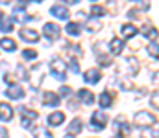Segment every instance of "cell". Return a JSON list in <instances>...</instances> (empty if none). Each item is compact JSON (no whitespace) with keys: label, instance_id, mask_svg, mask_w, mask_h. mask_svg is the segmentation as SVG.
I'll return each mask as SVG.
<instances>
[{"label":"cell","instance_id":"obj_11","mask_svg":"<svg viewBox=\"0 0 159 138\" xmlns=\"http://www.w3.org/2000/svg\"><path fill=\"white\" fill-rule=\"evenodd\" d=\"M78 98L83 101V103H87V105H93V103H94V96H93V92L87 90V89H80L78 90Z\"/></svg>","mask_w":159,"mask_h":138},{"label":"cell","instance_id":"obj_31","mask_svg":"<svg viewBox=\"0 0 159 138\" xmlns=\"http://www.w3.org/2000/svg\"><path fill=\"white\" fill-rule=\"evenodd\" d=\"M63 2H65V4H78L80 0H63Z\"/></svg>","mask_w":159,"mask_h":138},{"label":"cell","instance_id":"obj_33","mask_svg":"<svg viewBox=\"0 0 159 138\" xmlns=\"http://www.w3.org/2000/svg\"><path fill=\"white\" fill-rule=\"evenodd\" d=\"M113 138H122V136H119V135H117V136H113Z\"/></svg>","mask_w":159,"mask_h":138},{"label":"cell","instance_id":"obj_18","mask_svg":"<svg viewBox=\"0 0 159 138\" xmlns=\"http://www.w3.org/2000/svg\"><path fill=\"white\" fill-rule=\"evenodd\" d=\"M122 35H124L126 39H131L133 35H137V28H135L133 24H124V26H122Z\"/></svg>","mask_w":159,"mask_h":138},{"label":"cell","instance_id":"obj_10","mask_svg":"<svg viewBox=\"0 0 159 138\" xmlns=\"http://www.w3.org/2000/svg\"><path fill=\"white\" fill-rule=\"evenodd\" d=\"M13 118V109L7 105V103H0V120H4V122H9Z\"/></svg>","mask_w":159,"mask_h":138},{"label":"cell","instance_id":"obj_15","mask_svg":"<svg viewBox=\"0 0 159 138\" xmlns=\"http://www.w3.org/2000/svg\"><path fill=\"white\" fill-rule=\"evenodd\" d=\"M122 48H124V44H122V41H120L119 37L111 39V43H109V50H111L113 55H119L120 52H122Z\"/></svg>","mask_w":159,"mask_h":138},{"label":"cell","instance_id":"obj_17","mask_svg":"<svg viewBox=\"0 0 159 138\" xmlns=\"http://www.w3.org/2000/svg\"><path fill=\"white\" fill-rule=\"evenodd\" d=\"M34 138H54V135L46 127H35L34 129Z\"/></svg>","mask_w":159,"mask_h":138},{"label":"cell","instance_id":"obj_27","mask_svg":"<svg viewBox=\"0 0 159 138\" xmlns=\"http://www.w3.org/2000/svg\"><path fill=\"white\" fill-rule=\"evenodd\" d=\"M69 66H70V70H72L74 74H78V72H80V65H78V63H76V59H72Z\"/></svg>","mask_w":159,"mask_h":138},{"label":"cell","instance_id":"obj_9","mask_svg":"<svg viewBox=\"0 0 159 138\" xmlns=\"http://www.w3.org/2000/svg\"><path fill=\"white\" fill-rule=\"evenodd\" d=\"M50 13H52L54 17L61 19V20H67V19H69V9L63 7V6H52V7H50Z\"/></svg>","mask_w":159,"mask_h":138},{"label":"cell","instance_id":"obj_26","mask_svg":"<svg viewBox=\"0 0 159 138\" xmlns=\"http://www.w3.org/2000/svg\"><path fill=\"white\" fill-rule=\"evenodd\" d=\"M150 53L154 55V59H157V41L154 39V43L150 44Z\"/></svg>","mask_w":159,"mask_h":138},{"label":"cell","instance_id":"obj_13","mask_svg":"<svg viewBox=\"0 0 159 138\" xmlns=\"http://www.w3.org/2000/svg\"><path fill=\"white\" fill-rule=\"evenodd\" d=\"M0 30H2L4 33H9V31L13 30V22H11V19H7V17L2 15V13H0Z\"/></svg>","mask_w":159,"mask_h":138},{"label":"cell","instance_id":"obj_23","mask_svg":"<svg viewBox=\"0 0 159 138\" xmlns=\"http://www.w3.org/2000/svg\"><path fill=\"white\" fill-rule=\"evenodd\" d=\"M106 7H102V6H91V15L93 17H102V15H106Z\"/></svg>","mask_w":159,"mask_h":138},{"label":"cell","instance_id":"obj_30","mask_svg":"<svg viewBox=\"0 0 159 138\" xmlns=\"http://www.w3.org/2000/svg\"><path fill=\"white\" fill-rule=\"evenodd\" d=\"M154 107H156V109L159 107V98H157V92H154Z\"/></svg>","mask_w":159,"mask_h":138},{"label":"cell","instance_id":"obj_3","mask_svg":"<svg viewBox=\"0 0 159 138\" xmlns=\"http://www.w3.org/2000/svg\"><path fill=\"white\" fill-rule=\"evenodd\" d=\"M107 125V114L104 111H94L93 116H91V129L94 131H100Z\"/></svg>","mask_w":159,"mask_h":138},{"label":"cell","instance_id":"obj_34","mask_svg":"<svg viewBox=\"0 0 159 138\" xmlns=\"http://www.w3.org/2000/svg\"><path fill=\"white\" fill-rule=\"evenodd\" d=\"M34 2H43V0H34Z\"/></svg>","mask_w":159,"mask_h":138},{"label":"cell","instance_id":"obj_2","mask_svg":"<svg viewBox=\"0 0 159 138\" xmlns=\"http://www.w3.org/2000/svg\"><path fill=\"white\" fill-rule=\"evenodd\" d=\"M133 120H135L137 127H150V125H156V122H157V118H156L154 114L146 112V111H141V112H137Z\"/></svg>","mask_w":159,"mask_h":138},{"label":"cell","instance_id":"obj_24","mask_svg":"<svg viewBox=\"0 0 159 138\" xmlns=\"http://www.w3.org/2000/svg\"><path fill=\"white\" fill-rule=\"evenodd\" d=\"M22 57L24 59H35L37 57V52L32 50V48H26V50H22Z\"/></svg>","mask_w":159,"mask_h":138},{"label":"cell","instance_id":"obj_7","mask_svg":"<svg viewBox=\"0 0 159 138\" xmlns=\"http://www.w3.org/2000/svg\"><path fill=\"white\" fill-rule=\"evenodd\" d=\"M6 96L9 99H20V98H24V89L19 87V85H15V83H11L7 87V90H6Z\"/></svg>","mask_w":159,"mask_h":138},{"label":"cell","instance_id":"obj_21","mask_svg":"<svg viewBox=\"0 0 159 138\" xmlns=\"http://www.w3.org/2000/svg\"><path fill=\"white\" fill-rule=\"evenodd\" d=\"M0 46L4 48V50H7V52H13L17 44H15V41L13 39H7V37H4V39H0Z\"/></svg>","mask_w":159,"mask_h":138},{"label":"cell","instance_id":"obj_28","mask_svg":"<svg viewBox=\"0 0 159 138\" xmlns=\"http://www.w3.org/2000/svg\"><path fill=\"white\" fill-rule=\"evenodd\" d=\"M59 92H61V96H70V92L72 90H70V87H61V90Z\"/></svg>","mask_w":159,"mask_h":138},{"label":"cell","instance_id":"obj_35","mask_svg":"<svg viewBox=\"0 0 159 138\" xmlns=\"http://www.w3.org/2000/svg\"><path fill=\"white\" fill-rule=\"evenodd\" d=\"M135 2H137V0H135Z\"/></svg>","mask_w":159,"mask_h":138},{"label":"cell","instance_id":"obj_12","mask_svg":"<svg viewBox=\"0 0 159 138\" xmlns=\"http://www.w3.org/2000/svg\"><path fill=\"white\" fill-rule=\"evenodd\" d=\"M44 105H50V107H57L59 105V96L54 94V92H44V98H43Z\"/></svg>","mask_w":159,"mask_h":138},{"label":"cell","instance_id":"obj_1","mask_svg":"<svg viewBox=\"0 0 159 138\" xmlns=\"http://www.w3.org/2000/svg\"><path fill=\"white\" fill-rule=\"evenodd\" d=\"M65 68H67V65H65L63 59H59V57H54V59H52V63H50V72H52V76H54L56 79L63 81V79L67 77V76H65Z\"/></svg>","mask_w":159,"mask_h":138},{"label":"cell","instance_id":"obj_8","mask_svg":"<svg viewBox=\"0 0 159 138\" xmlns=\"http://www.w3.org/2000/svg\"><path fill=\"white\" fill-rule=\"evenodd\" d=\"M100 77H102V74H100V70L98 68H89L85 74H83V79L87 81V83H98L100 81Z\"/></svg>","mask_w":159,"mask_h":138},{"label":"cell","instance_id":"obj_32","mask_svg":"<svg viewBox=\"0 0 159 138\" xmlns=\"http://www.w3.org/2000/svg\"><path fill=\"white\" fill-rule=\"evenodd\" d=\"M63 138H74V135H67V136H63Z\"/></svg>","mask_w":159,"mask_h":138},{"label":"cell","instance_id":"obj_20","mask_svg":"<svg viewBox=\"0 0 159 138\" xmlns=\"http://www.w3.org/2000/svg\"><path fill=\"white\" fill-rule=\"evenodd\" d=\"M81 129H83V125H81V120H72V123L69 125V135H78L81 133Z\"/></svg>","mask_w":159,"mask_h":138},{"label":"cell","instance_id":"obj_19","mask_svg":"<svg viewBox=\"0 0 159 138\" xmlns=\"http://www.w3.org/2000/svg\"><path fill=\"white\" fill-rule=\"evenodd\" d=\"M115 129H117L119 133L122 131L124 135H129V127L126 125V122H124V118H122V116H119V118L115 120Z\"/></svg>","mask_w":159,"mask_h":138},{"label":"cell","instance_id":"obj_29","mask_svg":"<svg viewBox=\"0 0 159 138\" xmlns=\"http://www.w3.org/2000/svg\"><path fill=\"white\" fill-rule=\"evenodd\" d=\"M7 136H9V133H7L4 127H0V138H7Z\"/></svg>","mask_w":159,"mask_h":138},{"label":"cell","instance_id":"obj_6","mask_svg":"<svg viewBox=\"0 0 159 138\" xmlns=\"http://www.w3.org/2000/svg\"><path fill=\"white\" fill-rule=\"evenodd\" d=\"M19 35H20V39L26 41V43H37V41H39V33H37L35 30H30V28H22V30L19 31Z\"/></svg>","mask_w":159,"mask_h":138},{"label":"cell","instance_id":"obj_5","mask_svg":"<svg viewBox=\"0 0 159 138\" xmlns=\"http://www.w3.org/2000/svg\"><path fill=\"white\" fill-rule=\"evenodd\" d=\"M43 31H44V37H46V39L56 41V39L59 37V33H61V28H59L57 24H54V22H48V24H44Z\"/></svg>","mask_w":159,"mask_h":138},{"label":"cell","instance_id":"obj_25","mask_svg":"<svg viewBox=\"0 0 159 138\" xmlns=\"http://www.w3.org/2000/svg\"><path fill=\"white\" fill-rule=\"evenodd\" d=\"M100 28H102V22H96V20H93V22L89 20V22H87V30H89V31H98Z\"/></svg>","mask_w":159,"mask_h":138},{"label":"cell","instance_id":"obj_22","mask_svg":"<svg viewBox=\"0 0 159 138\" xmlns=\"http://www.w3.org/2000/svg\"><path fill=\"white\" fill-rule=\"evenodd\" d=\"M65 30H67V33L72 35V37H78L80 35V24H76V22H69Z\"/></svg>","mask_w":159,"mask_h":138},{"label":"cell","instance_id":"obj_4","mask_svg":"<svg viewBox=\"0 0 159 138\" xmlns=\"http://www.w3.org/2000/svg\"><path fill=\"white\" fill-rule=\"evenodd\" d=\"M19 111H20V114L24 116V118H22V127H26V129L32 127V122H34L39 114H37L35 111H30L28 107H19Z\"/></svg>","mask_w":159,"mask_h":138},{"label":"cell","instance_id":"obj_14","mask_svg":"<svg viewBox=\"0 0 159 138\" xmlns=\"http://www.w3.org/2000/svg\"><path fill=\"white\" fill-rule=\"evenodd\" d=\"M63 122H65V114L63 112H52L48 116V123L50 125H61Z\"/></svg>","mask_w":159,"mask_h":138},{"label":"cell","instance_id":"obj_16","mask_svg":"<svg viewBox=\"0 0 159 138\" xmlns=\"http://www.w3.org/2000/svg\"><path fill=\"white\" fill-rule=\"evenodd\" d=\"M111 103H113V94L106 90L102 96H100V107H102V109H107Z\"/></svg>","mask_w":159,"mask_h":138}]
</instances>
